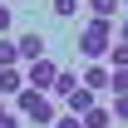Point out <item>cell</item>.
I'll use <instances>...</instances> for the list:
<instances>
[{
    "mask_svg": "<svg viewBox=\"0 0 128 128\" xmlns=\"http://www.w3.org/2000/svg\"><path fill=\"white\" fill-rule=\"evenodd\" d=\"M79 10H84V0H49V15L54 20H74Z\"/></svg>",
    "mask_w": 128,
    "mask_h": 128,
    "instance_id": "cell-8",
    "label": "cell"
},
{
    "mask_svg": "<svg viewBox=\"0 0 128 128\" xmlns=\"http://www.w3.org/2000/svg\"><path fill=\"white\" fill-rule=\"evenodd\" d=\"M94 104H98V94H89L84 84H74V89L64 94V113H74V118H84V113L94 108Z\"/></svg>",
    "mask_w": 128,
    "mask_h": 128,
    "instance_id": "cell-5",
    "label": "cell"
},
{
    "mask_svg": "<svg viewBox=\"0 0 128 128\" xmlns=\"http://www.w3.org/2000/svg\"><path fill=\"white\" fill-rule=\"evenodd\" d=\"M5 113H10V108H5V104H0V118H5Z\"/></svg>",
    "mask_w": 128,
    "mask_h": 128,
    "instance_id": "cell-19",
    "label": "cell"
},
{
    "mask_svg": "<svg viewBox=\"0 0 128 128\" xmlns=\"http://www.w3.org/2000/svg\"><path fill=\"white\" fill-rule=\"evenodd\" d=\"M15 49H20V59H25V64H34V59H44V49H49V40H44L40 30H25V34L15 40Z\"/></svg>",
    "mask_w": 128,
    "mask_h": 128,
    "instance_id": "cell-4",
    "label": "cell"
},
{
    "mask_svg": "<svg viewBox=\"0 0 128 128\" xmlns=\"http://www.w3.org/2000/svg\"><path fill=\"white\" fill-rule=\"evenodd\" d=\"M20 64V49H15V40L10 34H0V69H15Z\"/></svg>",
    "mask_w": 128,
    "mask_h": 128,
    "instance_id": "cell-10",
    "label": "cell"
},
{
    "mask_svg": "<svg viewBox=\"0 0 128 128\" xmlns=\"http://www.w3.org/2000/svg\"><path fill=\"white\" fill-rule=\"evenodd\" d=\"M20 123H25L20 113H5V118H0V128H20Z\"/></svg>",
    "mask_w": 128,
    "mask_h": 128,
    "instance_id": "cell-17",
    "label": "cell"
},
{
    "mask_svg": "<svg viewBox=\"0 0 128 128\" xmlns=\"http://www.w3.org/2000/svg\"><path fill=\"white\" fill-rule=\"evenodd\" d=\"M49 128H84V118H74V113H59V118H54Z\"/></svg>",
    "mask_w": 128,
    "mask_h": 128,
    "instance_id": "cell-15",
    "label": "cell"
},
{
    "mask_svg": "<svg viewBox=\"0 0 128 128\" xmlns=\"http://www.w3.org/2000/svg\"><path fill=\"white\" fill-rule=\"evenodd\" d=\"M118 40H123V44H128V25H123V30H118Z\"/></svg>",
    "mask_w": 128,
    "mask_h": 128,
    "instance_id": "cell-18",
    "label": "cell"
},
{
    "mask_svg": "<svg viewBox=\"0 0 128 128\" xmlns=\"http://www.w3.org/2000/svg\"><path fill=\"white\" fill-rule=\"evenodd\" d=\"M30 5H34V0H30Z\"/></svg>",
    "mask_w": 128,
    "mask_h": 128,
    "instance_id": "cell-20",
    "label": "cell"
},
{
    "mask_svg": "<svg viewBox=\"0 0 128 128\" xmlns=\"http://www.w3.org/2000/svg\"><path fill=\"white\" fill-rule=\"evenodd\" d=\"M108 44H113V20H89V25H84L79 30V54L84 59H104V54H108Z\"/></svg>",
    "mask_w": 128,
    "mask_h": 128,
    "instance_id": "cell-2",
    "label": "cell"
},
{
    "mask_svg": "<svg viewBox=\"0 0 128 128\" xmlns=\"http://www.w3.org/2000/svg\"><path fill=\"white\" fill-rule=\"evenodd\" d=\"M15 108H20V118H25L30 128H49L54 118H59L54 98H49V94H34V89H20V94H15Z\"/></svg>",
    "mask_w": 128,
    "mask_h": 128,
    "instance_id": "cell-1",
    "label": "cell"
},
{
    "mask_svg": "<svg viewBox=\"0 0 128 128\" xmlns=\"http://www.w3.org/2000/svg\"><path fill=\"white\" fill-rule=\"evenodd\" d=\"M0 34H10V5H0Z\"/></svg>",
    "mask_w": 128,
    "mask_h": 128,
    "instance_id": "cell-16",
    "label": "cell"
},
{
    "mask_svg": "<svg viewBox=\"0 0 128 128\" xmlns=\"http://www.w3.org/2000/svg\"><path fill=\"white\" fill-rule=\"evenodd\" d=\"M79 84L89 89V94H104V89H108V64H89V69L79 74Z\"/></svg>",
    "mask_w": 128,
    "mask_h": 128,
    "instance_id": "cell-6",
    "label": "cell"
},
{
    "mask_svg": "<svg viewBox=\"0 0 128 128\" xmlns=\"http://www.w3.org/2000/svg\"><path fill=\"white\" fill-rule=\"evenodd\" d=\"M20 89H25V74L20 69H0V98H15Z\"/></svg>",
    "mask_w": 128,
    "mask_h": 128,
    "instance_id": "cell-7",
    "label": "cell"
},
{
    "mask_svg": "<svg viewBox=\"0 0 128 128\" xmlns=\"http://www.w3.org/2000/svg\"><path fill=\"white\" fill-rule=\"evenodd\" d=\"M54 79H59V64L44 54V59H34V64H30V84H25V89H34V94H49V89H54Z\"/></svg>",
    "mask_w": 128,
    "mask_h": 128,
    "instance_id": "cell-3",
    "label": "cell"
},
{
    "mask_svg": "<svg viewBox=\"0 0 128 128\" xmlns=\"http://www.w3.org/2000/svg\"><path fill=\"white\" fill-rule=\"evenodd\" d=\"M118 5H123V0H89V15H94V20H113Z\"/></svg>",
    "mask_w": 128,
    "mask_h": 128,
    "instance_id": "cell-11",
    "label": "cell"
},
{
    "mask_svg": "<svg viewBox=\"0 0 128 128\" xmlns=\"http://www.w3.org/2000/svg\"><path fill=\"white\" fill-rule=\"evenodd\" d=\"M84 128H113V113L104 108V104H94V108L84 113Z\"/></svg>",
    "mask_w": 128,
    "mask_h": 128,
    "instance_id": "cell-9",
    "label": "cell"
},
{
    "mask_svg": "<svg viewBox=\"0 0 128 128\" xmlns=\"http://www.w3.org/2000/svg\"><path fill=\"white\" fill-rule=\"evenodd\" d=\"M108 64H113V69H128V44H123V40L108 44Z\"/></svg>",
    "mask_w": 128,
    "mask_h": 128,
    "instance_id": "cell-13",
    "label": "cell"
},
{
    "mask_svg": "<svg viewBox=\"0 0 128 128\" xmlns=\"http://www.w3.org/2000/svg\"><path fill=\"white\" fill-rule=\"evenodd\" d=\"M108 94H128V69H108Z\"/></svg>",
    "mask_w": 128,
    "mask_h": 128,
    "instance_id": "cell-12",
    "label": "cell"
},
{
    "mask_svg": "<svg viewBox=\"0 0 128 128\" xmlns=\"http://www.w3.org/2000/svg\"><path fill=\"white\" fill-rule=\"evenodd\" d=\"M108 113H113V123H128V94H118L108 104Z\"/></svg>",
    "mask_w": 128,
    "mask_h": 128,
    "instance_id": "cell-14",
    "label": "cell"
}]
</instances>
